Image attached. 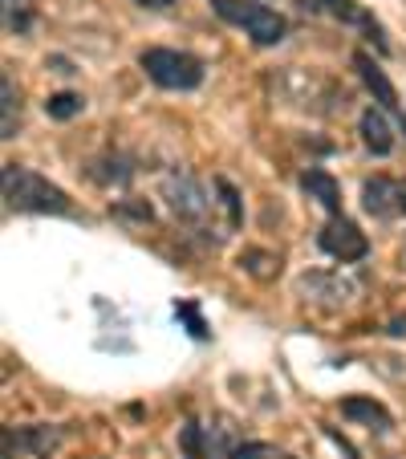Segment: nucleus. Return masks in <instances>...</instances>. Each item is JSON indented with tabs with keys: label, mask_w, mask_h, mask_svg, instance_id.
<instances>
[{
	"label": "nucleus",
	"mask_w": 406,
	"mask_h": 459,
	"mask_svg": "<svg viewBox=\"0 0 406 459\" xmlns=\"http://www.w3.org/2000/svg\"><path fill=\"white\" fill-rule=\"evenodd\" d=\"M0 187H4V208L9 212H29V216H70L73 200L57 183H49L45 175L29 171L21 163L0 167Z\"/></svg>",
	"instance_id": "f257e3e1"
},
{
	"label": "nucleus",
	"mask_w": 406,
	"mask_h": 459,
	"mask_svg": "<svg viewBox=\"0 0 406 459\" xmlns=\"http://www.w3.org/2000/svg\"><path fill=\"white\" fill-rule=\"evenodd\" d=\"M212 9H216L220 21L244 29V33H248L260 49L281 45V41H285V33H289V21L281 17L277 9L260 4V0H212Z\"/></svg>",
	"instance_id": "f03ea898"
},
{
	"label": "nucleus",
	"mask_w": 406,
	"mask_h": 459,
	"mask_svg": "<svg viewBox=\"0 0 406 459\" xmlns=\"http://www.w3.org/2000/svg\"><path fill=\"white\" fill-rule=\"evenodd\" d=\"M139 65H143V74H147L155 86H163V90H179V94H187V90L203 86V61H199L195 53L163 49V45H155V49L139 53Z\"/></svg>",
	"instance_id": "7ed1b4c3"
},
{
	"label": "nucleus",
	"mask_w": 406,
	"mask_h": 459,
	"mask_svg": "<svg viewBox=\"0 0 406 459\" xmlns=\"http://www.w3.org/2000/svg\"><path fill=\"white\" fill-rule=\"evenodd\" d=\"M297 293H301V301L317 305V309L337 313V309H350V305L358 301L362 285H358L354 273H341V269H309V273H301V277H297Z\"/></svg>",
	"instance_id": "20e7f679"
},
{
	"label": "nucleus",
	"mask_w": 406,
	"mask_h": 459,
	"mask_svg": "<svg viewBox=\"0 0 406 459\" xmlns=\"http://www.w3.org/2000/svg\"><path fill=\"white\" fill-rule=\"evenodd\" d=\"M163 200H167V208H171L179 220H187V224H199V220L212 212L208 183L199 179V175L183 171V167H175V171L163 175Z\"/></svg>",
	"instance_id": "39448f33"
},
{
	"label": "nucleus",
	"mask_w": 406,
	"mask_h": 459,
	"mask_svg": "<svg viewBox=\"0 0 406 459\" xmlns=\"http://www.w3.org/2000/svg\"><path fill=\"white\" fill-rule=\"evenodd\" d=\"M317 248L325 256L341 260V264H354V260L370 256V240H366V232L350 216H329V224L317 232Z\"/></svg>",
	"instance_id": "423d86ee"
},
{
	"label": "nucleus",
	"mask_w": 406,
	"mask_h": 459,
	"mask_svg": "<svg viewBox=\"0 0 406 459\" xmlns=\"http://www.w3.org/2000/svg\"><path fill=\"white\" fill-rule=\"evenodd\" d=\"M362 208L374 220H398L406 216V183L390 175H374L362 183Z\"/></svg>",
	"instance_id": "0eeeda50"
},
{
	"label": "nucleus",
	"mask_w": 406,
	"mask_h": 459,
	"mask_svg": "<svg viewBox=\"0 0 406 459\" xmlns=\"http://www.w3.org/2000/svg\"><path fill=\"white\" fill-rule=\"evenodd\" d=\"M4 435H9L13 443H17L21 451H29L33 459H49L53 451L61 447V439H65V431L53 423H29V427H4Z\"/></svg>",
	"instance_id": "6e6552de"
},
{
	"label": "nucleus",
	"mask_w": 406,
	"mask_h": 459,
	"mask_svg": "<svg viewBox=\"0 0 406 459\" xmlns=\"http://www.w3.org/2000/svg\"><path fill=\"white\" fill-rule=\"evenodd\" d=\"M354 70H358L362 86L370 90L374 102H378L382 110H398V90H394V82L386 78V70H382V65H378V61H374L366 49H358V53H354Z\"/></svg>",
	"instance_id": "1a4fd4ad"
},
{
	"label": "nucleus",
	"mask_w": 406,
	"mask_h": 459,
	"mask_svg": "<svg viewBox=\"0 0 406 459\" xmlns=\"http://www.w3.org/2000/svg\"><path fill=\"white\" fill-rule=\"evenodd\" d=\"M358 134H362V143H366V151L370 155H378V159H386L390 151H394V130H390V122H386V114L382 110H362V118H358Z\"/></svg>",
	"instance_id": "9d476101"
},
{
	"label": "nucleus",
	"mask_w": 406,
	"mask_h": 459,
	"mask_svg": "<svg viewBox=\"0 0 406 459\" xmlns=\"http://www.w3.org/2000/svg\"><path fill=\"white\" fill-rule=\"evenodd\" d=\"M301 187L309 191V200H317L329 216H341V183L325 171V167H309L301 175Z\"/></svg>",
	"instance_id": "9b49d317"
},
{
	"label": "nucleus",
	"mask_w": 406,
	"mask_h": 459,
	"mask_svg": "<svg viewBox=\"0 0 406 459\" xmlns=\"http://www.w3.org/2000/svg\"><path fill=\"white\" fill-rule=\"evenodd\" d=\"M341 415L354 419V423H366L370 431H382V435H386L390 427H394L390 411L382 407V403H374L370 394H350V399H341Z\"/></svg>",
	"instance_id": "f8f14e48"
},
{
	"label": "nucleus",
	"mask_w": 406,
	"mask_h": 459,
	"mask_svg": "<svg viewBox=\"0 0 406 459\" xmlns=\"http://www.w3.org/2000/svg\"><path fill=\"white\" fill-rule=\"evenodd\" d=\"M86 171H90V179L102 183V187H126V183L134 179V167H130L126 155H102V159H94Z\"/></svg>",
	"instance_id": "ddd939ff"
},
{
	"label": "nucleus",
	"mask_w": 406,
	"mask_h": 459,
	"mask_svg": "<svg viewBox=\"0 0 406 459\" xmlns=\"http://www.w3.org/2000/svg\"><path fill=\"white\" fill-rule=\"evenodd\" d=\"M236 264L256 281H272L281 273V256H272V252H264V248H244L240 256H236Z\"/></svg>",
	"instance_id": "4468645a"
},
{
	"label": "nucleus",
	"mask_w": 406,
	"mask_h": 459,
	"mask_svg": "<svg viewBox=\"0 0 406 459\" xmlns=\"http://www.w3.org/2000/svg\"><path fill=\"white\" fill-rule=\"evenodd\" d=\"M0 110H4V118H0V139H17V122H21V94L17 86H13V78L4 74L0 78Z\"/></svg>",
	"instance_id": "2eb2a0df"
},
{
	"label": "nucleus",
	"mask_w": 406,
	"mask_h": 459,
	"mask_svg": "<svg viewBox=\"0 0 406 459\" xmlns=\"http://www.w3.org/2000/svg\"><path fill=\"white\" fill-rule=\"evenodd\" d=\"M0 13H4V29H9L13 37H25L29 29H33V21H37L33 0H4Z\"/></svg>",
	"instance_id": "dca6fc26"
},
{
	"label": "nucleus",
	"mask_w": 406,
	"mask_h": 459,
	"mask_svg": "<svg viewBox=\"0 0 406 459\" xmlns=\"http://www.w3.org/2000/svg\"><path fill=\"white\" fill-rule=\"evenodd\" d=\"M82 110H86V98L73 94V90H61V94L45 98V114H49L53 122H70V118H78Z\"/></svg>",
	"instance_id": "f3484780"
},
{
	"label": "nucleus",
	"mask_w": 406,
	"mask_h": 459,
	"mask_svg": "<svg viewBox=\"0 0 406 459\" xmlns=\"http://www.w3.org/2000/svg\"><path fill=\"white\" fill-rule=\"evenodd\" d=\"M179 447L187 459H208V427H199L195 419L179 427Z\"/></svg>",
	"instance_id": "a211bd4d"
},
{
	"label": "nucleus",
	"mask_w": 406,
	"mask_h": 459,
	"mask_svg": "<svg viewBox=\"0 0 406 459\" xmlns=\"http://www.w3.org/2000/svg\"><path fill=\"white\" fill-rule=\"evenodd\" d=\"M228 459H297V455H289V451H281V447H272V443H260V439H248V443H240V447L232 451Z\"/></svg>",
	"instance_id": "6ab92c4d"
},
{
	"label": "nucleus",
	"mask_w": 406,
	"mask_h": 459,
	"mask_svg": "<svg viewBox=\"0 0 406 459\" xmlns=\"http://www.w3.org/2000/svg\"><path fill=\"white\" fill-rule=\"evenodd\" d=\"M175 317L187 321V333H191V338H199V342L208 338V321H203V313H199L195 301H179V305H175Z\"/></svg>",
	"instance_id": "aec40b11"
},
{
	"label": "nucleus",
	"mask_w": 406,
	"mask_h": 459,
	"mask_svg": "<svg viewBox=\"0 0 406 459\" xmlns=\"http://www.w3.org/2000/svg\"><path fill=\"white\" fill-rule=\"evenodd\" d=\"M216 191H220V195H224V208H228V228H240V224H244V204H240V191H236L228 179H216Z\"/></svg>",
	"instance_id": "412c9836"
},
{
	"label": "nucleus",
	"mask_w": 406,
	"mask_h": 459,
	"mask_svg": "<svg viewBox=\"0 0 406 459\" xmlns=\"http://www.w3.org/2000/svg\"><path fill=\"white\" fill-rule=\"evenodd\" d=\"M118 212H126V216H134V220H151V216H155V212H151V204H126V200L118 204Z\"/></svg>",
	"instance_id": "4be33fe9"
},
{
	"label": "nucleus",
	"mask_w": 406,
	"mask_h": 459,
	"mask_svg": "<svg viewBox=\"0 0 406 459\" xmlns=\"http://www.w3.org/2000/svg\"><path fill=\"white\" fill-rule=\"evenodd\" d=\"M386 333H390V338H406V317H394V321H390Z\"/></svg>",
	"instance_id": "5701e85b"
},
{
	"label": "nucleus",
	"mask_w": 406,
	"mask_h": 459,
	"mask_svg": "<svg viewBox=\"0 0 406 459\" xmlns=\"http://www.w3.org/2000/svg\"><path fill=\"white\" fill-rule=\"evenodd\" d=\"M134 4H143V9H171L179 0H134Z\"/></svg>",
	"instance_id": "b1692460"
},
{
	"label": "nucleus",
	"mask_w": 406,
	"mask_h": 459,
	"mask_svg": "<svg viewBox=\"0 0 406 459\" xmlns=\"http://www.w3.org/2000/svg\"><path fill=\"white\" fill-rule=\"evenodd\" d=\"M329 435H333V439H337V447L346 451V459H358V451H354V447H350V443H346V439H341V435H337V431H329Z\"/></svg>",
	"instance_id": "393cba45"
},
{
	"label": "nucleus",
	"mask_w": 406,
	"mask_h": 459,
	"mask_svg": "<svg viewBox=\"0 0 406 459\" xmlns=\"http://www.w3.org/2000/svg\"><path fill=\"white\" fill-rule=\"evenodd\" d=\"M402 130H406V114H402Z\"/></svg>",
	"instance_id": "a878e982"
}]
</instances>
